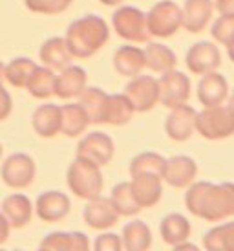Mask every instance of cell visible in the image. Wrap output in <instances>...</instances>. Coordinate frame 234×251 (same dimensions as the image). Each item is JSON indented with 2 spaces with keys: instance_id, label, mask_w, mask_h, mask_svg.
Segmentation results:
<instances>
[{
  "instance_id": "obj_1",
  "label": "cell",
  "mask_w": 234,
  "mask_h": 251,
  "mask_svg": "<svg viewBox=\"0 0 234 251\" xmlns=\"http://www.w3.org/2000/svg\"><path fill=\"white\" fill-rule=\"evenodd\" d=\"M185 207L192 215L205 218L207 222H220L234 215V185L211 181H196L185 193Z\"/></svg>"
},
{
  "instance_id": "obj_2",
  "label": "cell",
  "mask_w": 234,
  "mask_h": 251,
  "mask_svg": "<svg viewBox=\"0 0 234 251\" xmlns=\"http://www.w3.org/2000/svg\"><path fill=\"white\" fill-rule=\"evenodd\" d=\"M108 37H110L108 24L97 15H86L70 24L64 41L68 44L71 55L77 59H88L95 55L108 42Z\"/></svg>"
},
{
  "instance_id": "obj_3",
  "label": "cell",
  "mask_w": 234,
  "mask_h": 251,
  "mask_svg": "<svg viewBox=\"0 0 234 251\" xmlns=\"http://www.w3.org/2000/svg\"><path fill=\"white\" fill-rule=\"evenodd\" d=\"M66 181H68L70 191L83 200H94L97 196H101L104 187L101 167L83 156H77L70 163Z\"/></svg>"
},
{
  "instance_id": "obj_4",
  "label": "cell",
  "mask_w": 234,
  "mask_h": 251,
  "mask_svg": "<svg viewBox=\"0 0 234 251\" xmlns=\"http://www.w3.org/2000/svg\"><path fill=\"white\" fill-rule=\"evenodd\" d=\"M194 130L205 140H225L234 132V110L233 105L205 106L201 112H196Z\"/></svg>"
},
{
  "instance_id": "obj_5",
  "label": "cell",
  "mask_w": 234,
  "mask_h": 251,
  "mask_svg": "<svg viewBox=\"0 0 234 251\" xmlns=\"http://www.w3.org/2000/svg\"><path fill=\"white\" fill-rule=\"evenodd\" d=\"M112 26L117 35L130 42H148L150 33L146 28V13L132 6H121L112 15Z\"/></svg>"
},
{
  "instance_id": "obj_6",
  "label": "cell",
  "mask_w": 234,
  "mask_h": 251,
  "mask_svg": "<svg viewBox=\"0 0 234 251\" xmlns=\"http://www.w3.org/2000/svg\"><path fill=\"white\" fill-rule=\"evenodd\" d=\"M146 28L150 37H172L181 28V7L170 0L158 2L146 15Z\"/></svg>"
},
{
  "instance_id": "obj_7",
  "label": "cell",
  "mask_w": 234,
  "mask_h": 251,
  "mask_svg": "<svg viewBox=\"0 0 234 251\" xmlns=\"http://www.w3.org/2000/svg\"><path fill=\"white\" fill-rule=\"evenodd\" d=\"M159 88V103L166 108H174L178 105H183L190 98V79L183 72H178L176 68L170 72L161 74V79H158Z\"/></svg>"
},
{
  "instance_id": "obj_8",
  "label": "cell",
  "mask_w": 234,
  "mask_h": 251,
  "mask_svg": "<svg viewBox=\"0 0 234 251\" xmlns=\"http://www.w3.org/2000/svg\"><path fill=\"white\" fill-rule=\"evenodd\" d=\"M2 180L11 189H26L35 180V161L28 154H11L2 163Z\"/></svg>"
},
{
  "instance_id": "obj_9",
  "label": "cell",
  "mask_w": 234,
  "mask_h": 251,
  "mask_svg": "<svg viewBox=\"0 0 234 251\" xmlns=\"http://www.w3.org/2000/svg\"><path fill=\"white\" fill-rule=\"evenodd\" d=\"M124 96L130 99L136 112H148L159 103L158 79L152 75H136L124 88Z\"/></svg>"
},
{
  "instance_id": "obj_10",
  "label": "cell",
  "mask_w": 234,
  "mask_h": 251,
  "mask_svg": "<svg viewBox=\"0 0 234 251\" xmlns=\"http://www.w3.org/2000/svg\"><path fill=\"white\" fill-rule=\"evenodd\" d=\"M114 152H116L114 140L108 134L99 132V130L86 134L77 145V156H83L86 160L94 161L99 167L108 165L114 158Z\"/></svg>"
},
{
  "instance_id": "obj_11",
  "label": "cell",
  "mask_w": 234,
  "mask_h": 251,
  "mask_svg": "<svg viewBox=\"0 0 234 251\" xmlns=\"http://www.w3.org/2000/svg\"><path fill=\"white\" fill-rule=\"evenodd\" d=\"M187 68L194 75H203L209 72H214L220 68L221 64V53L218 46L212 42H196L192 44L185 55Z\"/></svg>"
},
{
  "instance_id": "obj_12",
  "label": "cell",
  "mask_w": 234,
  "mask_h": 251,
  "mask_svg": "<svg viewBox=\"0 0 234 251\" xmlns=\"http://www.w3.org/2000/svg\"><path fill=\"white\" fill-rule=\"evenodd\" d=\"M194 119L196 110L187 103L170 108V114L165 121L166 136L172 141H187L194 132Z\"/></svg>"
},
{
  "instance_id": "obj_13",
  "label": "cell",
  "mask_w": 234,
  "mask_h": 251,
  "mask_svg": "<svg viewBox=\"0 0 234 251\" xmlns=\"http://www.w3.org/2000/svg\"><path fill=\"white\" fill-rule=\"evenodd\" d=\"M229 98V83L220 72H209L203 74L198 83V99L205 106L223 105Z\"/></svg>"
},
{
  "instance_id": "obj_14",
  "label": "cell",
  "mask_w": 234,
  "mask_h": 251,
  "mask_svg": "<svg viewBox=\"0 0 234 251\" xmlns=\"http://www.w3.org/2000/svg\"><path fill=\"white\" fill-rule=\"evenodd\" d=\"M84 222L88 224L92 229L104 231L110 229L119 220V213L116 211L110 198H101L97 196L94 200H88V205L83 211Z\"/></svg>"
},
{
  "instance_id": "obj_15",
  "label": "cell",
  "mask_w": 234,
  "mask_h": 251,
  "mask_svg": "<svg viewBox=\"0 0 234 251\" xmlns=\"http://www.w3.org/2000/svg\"><path fill=\"white\" fill-rule=\"evenodd\" d=\"M70 198L61 191H46L39 195L37 202H35V211L37 216L44 220V222H59L62 218H66L70 213Z\"/></svg>"
},
{
  "instance_id": "obj_16",
  "label": "cell",
  "mask_w": 234,
  "mask_h": 251,
  "mask_svg": "<svg viewBox=\"0 0 234 251\" xmlns=\"http://www.w3.org/2000/svg\"><path fill=\"white\" fill-rule=\"evenodd\" d=\"M198 175V165L188 156H172L165 161L163 180L176 189L188 187Z\"/></svg>"
},
{
  "instance_id": "obj_17",
  "label": "cell",
  "mask_w": 234,
  "mask_h": 251,
  "mask_svg": "<svg viewBox=\"0 0 234 251\" xmlns=\"http://www.w3.org/2000/svg\"><path fill=\"white\" fill-rule=\"evenodd\" d=\"M130 189L141 209L154 207L163 196V183H161V178L156 175H134Z\"/></svg>"
},
{
  "instance_id": "obj_18",
  "label": "cell",
  "mask_w": 234,
  "mask_h": 251,
  "mask_svg": "<svg viewBox=\"0 0 234 251\" xmlns=\"http://www.w3.org/2000/svg\"><path fill=\"white\" fill-rule=\"evenodd\" d=\"M212 11V0H185V6L181 7V28L190 33H200L211 22Z\"/></svg>"
},
{
  "instance_id": "obj_19",
  "label": "cell",
  "mask_w": 234,
  "mask_h": 251,
  "mask_svg": "<svg viewBox=\"0 0 234 251\" xmlns=\"http://www.w3.org/2000/svg\"><path fill=\"white\" fill-rule=\"evenodd\" d=\"M61 74L55 75V90L53 96L61 99L77 98L86 86V72L81 66L68 64L66 68L59 70Z\"/></svg>"
},
{
  "instance_id": "obj_20",
  "label": "cell",
  "mask_w": 234,
  "mask_h": 251,
  "mask_svg": "<svg viewBox=\"0 0 234 251\" xmlns=\"http://www.w3.org/2000/svg\"><path fill=\"white\" fill-rule=\"evenodd\" d=\"M2 215L7 218L11 227L21 229V227H24V226H28L31 222L33 203L26 195L15 193V195H9L2 202Z\"/></svg>"
},
{
  "instance_id": "obj_21",
  "label": "cell",
  "mask_w": 234,
  "mask_h": 251,
  "mask_svg": "<svg viewBox=\"0 0 234 251\" xmlns=\"http://www.w3.org/2000/svg\"><path fill=\"white\" fill-rule=\"evenodd\" d=\"M39 57H41L42 64L51 68V70H62L73 61V55H71L68 44L62 37L48 39L39 50Z\"/></svg>"
},
{
  "instance_id": "obj_22",
  "label": "cell",
  "mask_w": 234,
  "mask_h": 251,
  "mask_svg": "<svg viewBox=\"0 0 234 251\" xmlns=\"http://www.w3.org/2000/svg\"><path fill=\"white\" fill-rule=\"evenodd\" d=\"M114 68L119 75L123 77H136L145 68V53L138 46H121L114 55Z\"/></svg>"
},
{
  "instance_id": "obj_23",
  "label": "cell",
  "mask_w": 234,
  "mask_h": 251,
  "mask_svg": "<svg viewBox=\"0 0 234 251\" xmlns=\"http://www.w3.org/2000/svg\"><path fill=\"white\" fill-rule=\"evenodd\" d=\"M79 105L83 106L84 112L88 114L90 123L94 125H103L104 114H106V99L108 94L97 86H84V90L77 96Z\"/></svg>"
},
{
  "instance_id": "obj_24",
  "label": "cell",
  "mask_w": 234,
  "mask_h": 251,
  "mask_svg": "<svg viewBox=\"0 0 234 251\" xmlns=\"http://www.w3.org/2000/svg\"><path fill=\"white\" fill-rule=\"evenodd\" d=\"M33 128L41 138H53L61 132V106L41 105L33 112Z\"/></svg>"
},
{
  "instance_id": "obj_25",
  "label": "cell",
  "mask_w": 234,
  "mask_h": 251,
  "mask_svg": "<svg viewBox=\"0 0 234 251\" xmlns=\"http://www.w3.org/2000/svg\"><path fill=\"white\" fill-rule=\"evenodd\" d=\"M88 125H92L88 114L79 103L61 106V132L68 138H77L86 132Z\"/></svg>"
},
{
  "instance_id": "obj_26",
  "label": "cell",
  "mask_w": 234,
  "mask_h": 251,
  "mask_svg": "<svg viewBox=\"0 0 234 251\" xmlns=\"http://www.w3.org/2000/svg\"><path fill=\"white\" fill-rule=\"evenodd\" d=\"M145 68H150L156 74H165L176 68L178 59L176 53L168 48L166 44H159V42H150L145 50Z\"/></svg>"
},
{
  "instance_id": "obj_27",
  "label": "cell",
  "mask_w": 234,
  "mask_h": 251,
  "mask_svg": "<svg viewBox=\"0 0 234 251\" xmlns=\"http://www.w3.org/2000/svg\"><path fill=\"white\" fill-rule=\"evenodd\" d=\"M190 231H192V227H190L188 218L179 215V213H172V215L165 216L161 220V226H159L161 238L168 246H176L183 240H188Z\"/></svg>"
},
{
  "instance_id": "obj_28",
  "label": "cell",
  "mask_w": 234,
  "mask_h": 251,
  "mask_svg": "<svg viewBox=\"0 0 234 251\" xmlns=\"http://www.w3.org/2000/svg\"><path fill=\"white\" fill-rule=\"evenodd\" d=\"M121 242L126 251H146L152 246V231L143 220H132L123 227Z\"/></svg>"
},
{
  "instance_id": "obj_29",
  "label": "cell",
  "mask_w": 234,
  "mask_h": 251,
  "mask_svg": "<svg viewBox=\"0 0 234 251\" xmlns=\"http://www.w3.org/2000/svg\"><path fill=\"white\" fill-rule=\"evenodd\" d=\"M136 114L134 105L130 103V99L124 94H108L106 99V114H104V123L114 126L126 125L132 119V116Z\"/></svg>"
},
{
  "instance_id": "obj_30",
  "label": "cell",
  "mask_w": 234,
  "mask_h": 251,
  "mask_svg": "<svg viewBox=\"0 0 234 251\" xmlns=\"http://www.w3.org/2000/svg\"><path fill=\"white\" fill-rule=\"evenodd\" d=\"M24 88L37 99L51 98L55 90V72L48 66H37Z\"/></svg>"
},
{
  "instance_id": "obj_31",
  "label": "cell",
  "mask_w": 234,
  "mask_h": 251,
  "mask_svg": "<svg viewBox=\"0 0 234 251\" xmlns=\"http://www.w3.org/2000/svg\"><path fill=\"white\" fill-rule=\"evenodd\" d=\"M165 161L158 152H141L138 154L134 160L130 161V175H156L163 180V173H165Z\"/></svg>"
},
{
  "instance_id": "obj_32",
  "label": "cell",
  "mask_w": 234,
  "mask_h": 251,
  "mask_svg": "<svg viewBox=\"0 0 234 251\" xmlns=\"http://www.w3.org/2000/svg\"><path fill=\"white\" fill-rule=\"evenodd\" d=\"M35 68H37V64L31 59H28V57H17L13 61H9V64H6L4 79L11 86H15V88H24Z\"/></svg>"
},
{
  "instance_id": "obj_33",
  "label": "cell",
  "mask_w": 234,
  "mask_h": 251,
  "mask_svg": "<svg viewBox=\"0 0 234 251\" xmlns=\"http://www.w3.org/2000/svg\"><path fill=\"white\" fill-rule=\"evenodd\" d=\"M110 202L114 203L119 216H134L141 211V207L138 205L136 198L132 195L130 181H121L112 189Z\"/></svg>"
},
{
  "instance_id": "obj_34",
  "label": "cell",
  "mask_w": 234,
  "mask_h": 251,
  "mask_svg": "<svg viewBox=\"0 0 234 251\" xmlns=\"http://www.w3.org/2000/svg\"><path fill=\"white\" fill-rule=\"evenodd\" d=\"M234 240V224L227 222L216 226L211 231H207L203 237V246L209 251H229L233 250Z\"/></svg>"
},
{
  "instance_id": "obj_35",
  "label": "cell",
  "mask_w": 234,
  "mask_h": 251,
  "mask_svg": "<svg viewBox=\"0 0 234 251\" xmlns=\"http://www.w3.org/2000/svg\"><path fill=\"white\" fill-rule=\"evenodd\" d=\"M212 39L223 44L225 48L231 51L233 48V39H234V15H220L218 21L212 24Z\"/></svg>"
},
{
  "instance_id": "obj_36",
  "label": "cell",
  "mask_w": 234,
  "mask_h": 251,
  "mask_svg": "<svg viewBox=\"0 0 234 251\" xmlns=\"http://www.w3.org/2000/svg\"><path fill=\"white\" fill-rule=\"evenodd\" d=\"M26 7L33 13L42 15H57L66 11L73 0H24Z\"/></svg>"
},
{
  "instance_id": "obj_37",
  "label": "cell",
  "mask_w": 234,
  "mask_h": 251,
  "mask_svg": "<svg viewBox=\"0 0 234 251\" xmlns=\"http://www.w3.org/2000/svg\"><path fill=\"white\" fill-rule=\"evenodd\" d=\"M42 250L55 251H71V237L66 231H53L41 242Z\"/></svg>"
},
{
  "instance_id": "obj_38",
  "label": "cell",
  "mask_w": 234,
  "mask_h": 251,
  "mask_svg": "<svg viewBox=\"0 0 234 251\" xmlns=\"http://www.w3.org/2000/svg\"><path fill=\"white\" fill-rule=\"evenodd\" d=\"M94 250L95 251H121L123 250V242L121 237L116 233H103L95 238L94 242Z\"/></svg>"
},
{
  "instance_id": "obj_39",
  "label": "cell",
  "mask_w": 234,
  "mask_h": 251,
  "mask_svg": "<svg viewBox=\"0 0 234 251\" xmlns=\"http://www.w3.org/2000/svg\"><path fill=\"white\" fill-rule=\"evenodd\" d=\"M11 110H13V99L9 96V92L0 84V121L9 118Z\"/></svg>"
},
{
  "instance_id": "obj_40",
  "label": "cell",
  "mask_w": 234,
  "mask_h": 251,
  "mask_svg": "<svg viewBox=\"0 0 234 251\" xmlns=\"http://www.w3.org/2000/svg\"><path fill=\"white\" fill-rule=\"evenodd\" d=\"M70 237H71V251H86L90 248L88 237L81 231H71Z\"/></svg>"
},
{
  "instance_id": "obj_41",
  "label": "cell",
  "mask_w": 234,
  "mask_h": 251,
  "mask_svg": "<svg viewBox=\"0 0 234 251\" xmlns=\"http://www.w3.org/2000/svg\"><path fill=\"white\" fill-rule=\"evenodd\" d=\"M212 4L220 15H234V0H216Z\"/></svg>"
},
{
  "instance_id": "obj_42",
  "label": "cell",
  "mask_w": 234,
  "mask_h": 251,
  "mask_svg": "<svg viewBox=\"0 0 234 251\" xmlns=\"http://www.w3.org/2000/svg\"><path fill=\"white\" fill-rule=\"evenodd\" d=\"M9 231H11V226H9L6 216L0 213V244H4L9 238Z\"/></svg>"
},
{
  "instance_id": "obj_43",
  "label": "cell",
  "mask_w": 234,
  "mask_h": 251,
  "mask_svg": "<svg viewBox=\"0 0 234 251\" xmlns=\"http://www.w3.org/2000/svg\"><path fill=\"white\" fill-rule=\"evenodd\" d=\"M174 250H190V251H198V246L190 244V242H187V240H183V242H179V244L172 246Z\"/></svg>"
},
{
  "instance_id": "obj_44",
  "label": "cell",
  "mask_w": 234,
  "mask_h": 251,
  "mask_svg": "<svg viewBox=\"0 0 234 251\" xmlns=\"http://www.w3.org/2000/svg\"><path fill=\"white\" fill-rule=\"evenodd\" d=\"M99 2H103L104 6H119L124 0H99Z\"/></svg>"
},
{
  "instance_id": "obj_45",
  "label": "cell",
  "mask_w": 234,
  "mask_h": 251,
  "mask_svg": "<svg viewBox=\"0 0 234 251\" xmlns=\"http://www.w3.org/2000/svg\"><path fill=\"white\" fill-rule=\"evenodd\" d=\"M4 68H6V66L0 63V84H2V81H4Z\"/></svg>"
},
{
  "instance_id": "obj_46",
  "label": "cell",
  "mask_w": 234,
  "mask_h": 251,
  "mask_svg": "<svg viewBox=\"0 0 234 251\" xmlns=\"http://www.w3.org/2000/svg\"><path fill=\"white\" fill-rule=\"evenodd\" d=\"M0 158H2V145H0Z\"/></svg>"
}]
</instances>
